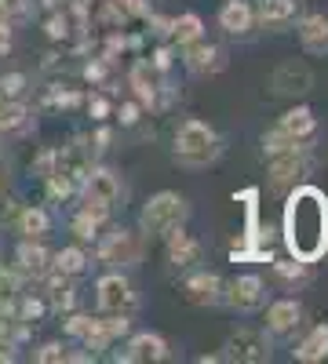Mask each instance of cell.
I'll return each instance as SVG.
<instances>
[{
    "label": "cell",
    "mask_w": 328,
    "mask_h": 364,
    "mask_svg": "<svg viewBox=\"0 0 328 364\" xmlns=\"http://www.w3.org/2000/svg\"><path fill=\"white\" fill-rule=\"evenodd\" d=\"M285 240L300 262H314L328 248V200L321 190H295L285 211Z\"/></svg>",
    "instance_id": "cell-1"
},
{
    "label": "cell",
    "mask_w": 328,
    "mask_h": 364,
    "mask_svg": "<svg viewBox=\"0 0 328 364\" xmlns=\"http://www.w3.org/2000/svg\"><path fill=\"white\" fill-rule=\"evenodd\" d=\"M175 157L183 161V164H208V161H216L219 157V139L216 132L201 124V120H186L183 128H179L175 135Z\"/></svg>",
    "instance_id": "cell-2"
},
{
    "label": "cell",
    "mask_w": 328,
    "mask_h": 364,
    "mask_svg": "<svg viewBox=\"0 0 328 364\" xmlns=\"http://www.w3.org/2000/svg\"><path fill=\"white\" fill-rule=\"evenodd\" d=\"M183 219H186V204H183V197H175V193H157L150 204L142 208V230L150 237L179 230Z\"/></svg>",
    "instance_id": "cell-3"
},
{
    "label": "cell",
    "mask_w": 328,
    "mask_h": 364,
    "mask_svg": "<svg viewBox=\"0 0 328 364\" xmlns=\"http://www.w3.org/2000/svg\"><path fill=\"white\" fill-rule=\"evenodd\" d=\"M99 306L106 314H128L135 306V295H132V284L125 277H102L99 281Z\"/></svg>",
    "instance_id": "cell-4"
},
{
    "label": "cell",
    "mask_w": 328,
    "mask_h": 364,
    "mask_svg": "<svg viewBox=\"0 0 328 364\" xmlns=\"http://www.w3.org/2000/svg\"><path fill=\"white\" fill-rule=\"evenodd\" d=\"M226 357H233V360H266L270 357V350H266V336L263 331H252V328H241L237 336H230V343H226Z\"/></svg>",
    "instance_id": "cell-5"
},
{
    "label": "cell",
    "mask_w": 328,
    "mask_h": 364,
    "mask_svg": "<svg viewBox=\"0 0 328 364\" xmlns=\"http://www.w3.org/2000/svg\"><path fill=\"white\" fill-rule=\"evenodd\" d=\"M314 77L303 63H281L274 70V91H281V95H303V91H310Z\"/></svg>",
    "instance_id": "cell-6"
},
{
    "label": "cell",
    "mask_w": 328,
    "mask_h": 364,
    "mask_svg": "<svg viewBox=\"0 0 328 364\" xmlns=\"http://www.w3.org/2000/svg\"><path fill=\"white\" fill-rule=\"evenodd\" d=\"M117 193H121V182H117L113 171H88L84 175V200H92V204H113Z\"/></svg>",
    "instance_id": "cell-7"
},
{
    "label": "cell",
    "mask_w": 328,
    "mask_h": 364,
    "mask_svg": "<svg viewBox=\"0 0 328 364\" xmlns=\"http://www.w3.org/2000/svg\"><path fill=\"white\" fill-rule=\"evenodd\" d=\"M99 255H102V262H135L139 259V245H135V237L132 233H110V240L99 248Z\"/></svg>",
    "instance_id": "cell-8"
},
{
    "label": "cell",
    "mask_w": 328,
    "mask_h": 364,
    "mask_svg": "<svg viewBox=\"0 0 328 364\" xmlns=\"http://www.w3.org/2000/svg\"><path fill=\"white\" fill-rule=\"evenodd\" d=\"M230 302L237 310H259L263 306V281L259 277H237L230 284Z\"/></svg>",
    "instance_id": "cell-9"
},
{
    "label": "cell",
    "mask_w": 328,
    "mask_h": 364,
    "mask_svg": "<svg viewBox=\"0 0 328 364\" xmlns=\"http://www.w3.org/2000/svg\"><path fill=\"white\" fill-rule=\"evenodd\" d=\"M300 146H292V149H285V154H277V161H274V186L277 190H285V186H295V178L303 175V157L295 154Z\"/></svg>",
    "instance_id": "cell-10"
},
{
    "label": "cell",
    "mask_w": 328,
    "mask_h": 364,
    "mask_svg": "<svg viewBox=\"0 0 328 364\" xmlns=\"http://www.w3.org/2000/svg\"><path fill=\"white\" fill-rule=\"evenodd\" d=\"M300 41H303L307 51L324 55V51H328V18H324V15H310V18H303V26H300Z\"/></svg>",
    "instance_id": "cell-11"
},
{
    "label": "cell",
    "mask_w": 328,
    "mask_h": 364,
    "mask_svg": "<svg viewBox=\"0 0 328 364\" xmlns=\"http://www.w3.org/2000/svg\"><path fill=\"white\" fill-rule=\"evenodd\" d=\"M186 70L190 73H219L223 70V55H219V48H212V44H197V48H190L186 51Z\"/></svg>",
    "instance_id": "cell-12"
},
{
    "label": "cell",
    "mask_w": 328,
    "mask_h": 364,
    "mask_svg": "<svg viewBox=\"0 0 328 364\" xmlns=\"http://www.w3.org/2000/svg\"><path fill=\"white\" fill-rule=\"evenodd\" d=\"M164 357H168V346L157 336H135L132 346L125 350V360H164Z\"/></svg>",
    "instance_id": "cell-13"
},
{
    "label": "cell",
    "mask_w": 328,
    "mask_h": 364,
    "mask_svg": "<svg viewBox=\"0 0 328 364\" xmlns=\"http://www.w3.org/2000/svg\"><path fill=\"white\" fill-rule=\"evenodd\" d=\"M186 299L197 302V306H212V302H219V277H212V273H197V277L186 284Z\"/></svg>",
    "instance_id": "cell-14"
},
{
    "label": "cell",
    "mask_w": 328,
    "mask_h": 364,
    "mask_svg": "<svg viewBox=\"0 0 328 364\" xmlns=\"http://www.w3.org/2000/svg\"><path fill=\"white\" fill-rule=\"evenodd\" d=\"M168 259L175 262V266H194L197 259H201V245L190 237V233H171V245H168Z\"/></svg>",
    "instance_id": "cell-15"
},
{
    "label": "cell",
    "mask_w": 328,
    "mask_h": 364,
    "mask_svg": "<svg viewBox=\"0 0 328 364\" xmlns=\"http://www.w3.org/2000/svg\"><path fill=\"white\" fill-rule=\"evenodd\" d=\"M219 22H223L226 33H248L252 29V8L245 4V0H230V4L223 8V15H219Z\"/></svg>",
    "instance_id": "cell-16"
},
{
    "label": "cell",
    "mask_w": 328,
    "mask_h": 364,
    "mask_svg": "<svg viewBox=\"0 0 328 364\" xmlns=\"http://www.w3.org/2000/svg\"><path fill=\"white\" fill-rule=\"evenodd\" d=\"M277 132L288 135L292 142L307 139V135L314 132V113H310V109H292V113H285V117H281V124H277Z\"/></svg>",
    "instance_id": "cell-17"
},
{
    "label": "cell",
    "mask_w": 328,
    "mask_h": 364,
    "mask_svg": "<svg viewBox=\"0 0 328 364\" xmlns=\"http://www.w3.org/2000/svg\"><path fill=\"white\" fill-rule=\"evenodd\" d=\"M266 324H270V331H292L295 324H300V306H295V302H274L270 306V314H266Z\"/></svg>",
    "instance_id": "cell-18"
},
{
    "label": "cell",
    "mask_w": 328,
    "mask_h": 364,
    "mask_svg": "<svg viewBox=\"0 0 328 364\" xmlns=\"http://www.w3.org/2000/svg\"><path fill=\"white\" fill-rule=\"evenodd\" d=\"M295 15V0H259L263 26H285Z\"/></svg>",
    "instance_id": "cell-19"
},
{
    "label": "cell",
    "mask_w": 328,
    "mask_h": 364,
    "mask_svg": "<svg viewBox=\"0 0 328 364\" xmlns=\"http://www.w3.org/2000/svg\"><path fill=\"white\" fill-rule=\"evenodd\" d=\"M295 357H300V360H321V357H328V324L314 328V331H310V339L300 343Z\"/></svg>",
    "instance_id": "cell-20"
},
{
    "label": "cell",
    "mask_w": 328,
    "mask_h": 364,
    "mask_svg": "<svg viewBox=\"0 0 328 364\" xmlns=\"http://www.w3.org/2000/svg\"><path fill=\"white\" fill-rule=\"evenodd\" d=\"M29 124V109L22 102H8V106H0V132L11 135V132H22Z\"/></svg>",
    "instance_id": "cell-21"
},
{
    "label": "cell",
    "mask_w": 328,
    "mask_h": 364,
    "mask_svg": "<svg viewBox=\"0 0 328 364\" xmlns=\"http://www.w3.org/2000/svg\"><path fill=\"white\" fill-rule=\"evenodd\" d=\"M18 262H22L26 273H33V277H41V273L48 269V255H44V248H37V245H22V248H18Z\"/></svg>",
    "instance_id": "cell-22"
},
{
    "label": "cell",
    "mask_w": 328,
    "mask_h": 364,
    "mask_svg": "<svg viewBox=\"0 0 328 364\" xmlns=\"http://www.w3.org/2000/svg\"><path fill=\"white\" fill-rule=\"evenodd\" d=\"M171 37H175L179 44L197 41V37H201V18H197V15H183L179 22H171Z\"/></svg>",
    "instance_id": "cell-23"
},
{
    "label": "cell",
    "mask_w": 328,
    "mask_h": 364,
    "mask_svg": "<svg viewBox=\"0 0 328 364\" xmlns=\"http://www.w3.org/2000/svg\"><path fill=\"white\" fill-rule=\"evenodd\" d=\"M48 226H51V223H48V215H44L41 208H26V211H22V233H26V237H44Z\"/></svg>",
    "instance_id": "cell-24"
},
{
    "label": "cell",
    "mask_w": 328,
    "mask_h": 364,
    "mask_svg": "<svg viewBox=\"0 0 328 364\" xmlns=\"http://www.w3.org/2000/svg\"><path fill=\"white\" fill-rule=\"evenodd\" d=\"M55 269L58 273H80L84 269V252H77V248H66V252H58V259H55Z\"/></svg>",
    "instance_id": "cell-25"
},
{
    "label": "cell",
    "mask_w": 328,
    "mask_h": 364,
    "mask_svg": "<svg viewBox=\"0 0 328 364\" xmlns=\"http://www.w3.org/2000/svg\"><path fill=\"white\" fill-rule=\"evenodd\" d=\"M29 18V0H0V22H22Z\"/></svg>",
    "instance_id": "cell-26"
},
{
    "label": "cell",
    "mask_w": 328,
    "mask_h": 364,
    "mask_svg": "<svg viewBox=\"0 0 328 364\" xmlns=\"http://www.w3.org/2000/svg\"><path fill=\"white\" fill-rule=\"evenodd\" d=\"M132 84H135V91H139V99H146V102H150L154 99V77L150 73H146V66H135V73H132Z\"/></svg>",
    "instance_id": "cell-27"
},
{
    "label": "cell",
    "mask_w": 328,
    "mask_h": 364,
    "mask_svg": "<svg viewBox=\"0 0 328 364\" xmlns=\"http://www.w3.org/2000/svg\"><path fill=\"white\" fill-rule=\"evenodd\" d=\"M37 360H41V364H58V360H70V353L58 346V343H48V346L37 353Z\"/></svg>",
    "instance_id": "cell-28"
},
{
    "label": "cell",
    "mask_w": 328,
    "mask_h": 364,
    "mask_svg": "<svg viewBox=\"0 0 328 364\" xmlns=\"http://www.w3.org/2000/svg\"><path fill=\"white\" fill-rule=\"evenodd\" d=\"M18 295V281L15 273H0V302H11Z\"/></svg>",
    "instance_id": "cell-29"
},
{
    "label": "cell",
    "mask_w": 328,
    "mask_h": 364,
    "mask_svg": "<svg viewBox=\"0 0 328 364\" xmlns=\"http://www.w3.org/2000/svg\"><path fill=\"white\" fill-rule=\"evenodd\" d=\"M277 273L285 281H307V269L303 266H292V262H277Z\"/></svg>",
    "instance_id": "cell-30"
},
{
    "label": "cell",
    "mask_w": 328,
    "mask_h": 364,
    "mask_svg": "<svg viewBox=\"0 0 328 364\" xmlns=\"http://www.w3.org/2000/svg\"><path fill=\"white\" fill-rule=\"evenodd\" d=\"M22 84H26V77H4V80H0V99H4V95H18V91H22Z\"/></svg>",
    "instance_id": "cell-31"
},
{
    "label": "cell",
    "mask_w": 328,
    "mask_h": 364,
    "mask_svg": "<svg viewBox=\"0 0 328 364\" xmlns=\"http://www.w3.org/2000/svg\"><path fill=\"white\" fill-rule=\"evenodd\" d=\"M8 48H11V29H8V22H0V55Z\"/></svg>",
    "instance_id": "cell-32"
},
{
    "label": "cell",
    "mask_w": 328,
    "mask_h": 364,
    "mask_svg": "<svg viewBox=\"0 0 328 364\" xmlns=\"http://www.w3.org/2000/svg\"><path fill=\"white\" fill-rule=\"evenodd\" d=\"M0 360H11V353H8V350H4V353H0Z\"/></svg>",
    "instance_id": "cell-33"
}]
</instances>
